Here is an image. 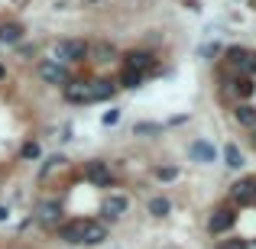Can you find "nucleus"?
<instances>
[{"mask_svg": "<svg viewBox=\"0 0 256 249\" xmlns=\"http://www.w3.org/2000/svg\"><path fill=\"white\" fill-rule=\"evenodd\" d=\"M49 58L58 62V65H65V68H72V65H84L88 62V39H56Z\"/></svg>", "mask_w": 256, "mask_h": 249, "instance_id": "f257e3e1", "label": "nucleus"}, {"mask_svg": "<svg viewBox=\"0 0 256 249\" xmlns=\"http://www.w3.org/2000/svg\"><path fill=\"white\" fill-rule=\"evenodd\" d=\"M62 214H65L62 198H42L32 207V220H36L42 230H56V227L62 224Z\"/></svg>", "mask_w": 256, "mask_h": 249, "instance_id": "f03ea898", "label": "nucleus"}, {"mask_svg": "<svg viewBox=\"0 0 256 249\" xmlns=\"http://www.w3.org/2000/svg\"><path fill=\"white\" fill-rule=\"evenodd\" d=\"M237 211H240V207H234L230 201L220 204V207H214L211 217H208V233H211V237H227V233L237 227V217H240Z\"/></svg>", "mask_w": 256, "mask_h": 249, "instance_id": "7ed1b4c3", "label": "nucleus"}, {"mask_svg": "<svg viewBox=\"0 0 256 249\" xmlns=\"http://www.w3.org/2000/svg\"><path fill=\"white\" fill-rule=\"evenodd\" d=\"M82 178L91 188H114V185H117V175L110 172V165H107L104 159H91V162H84Z\"/></svg>", "mask_w": 256, "mask_h": 249, "instance_id": "20e7f679", "label": "nucleus"}, {"mask_svg": "<svg viewBox=\"0 0 256 249\" xmlns=\"http://www.w3.org/2000/svg\"><path fill=\"white\" fill-rule=\"evenodd\" d=\"M36 78L46 81V84H52V87H65L72 81V68L52 62V58H39V62H36Z\"/></svg>", "mask_w": 256, "mask_h": 249, "instance_id": "39448f33", "label": "nucleus"}, {"mask_svg": "<svg viewBox=\"0 0 256 249\" xmlns=\"http://www.w3.org/2000/svg\"><path fill=\"white\" fill-rule=\"evenodd\" d=\"M88 227H91V217H72V220H62L56 227L58 240L68 246H84V237H88Z\"/></svg>", "mask_w": 256, "mask_h": 249, "instance_id": "423d86ee", "label": "nucleus"}, {"mask_svg": "<svg viewBox=\"0 0 256 249\" xmlns=\"http://www.w3.org/2000/svg\"><path fill=\"white\" fill-rule=\"evenodd\" d=\"M62 97H65V104H72V107H88L91 104V78L72 75V81L62 87Z\"/></svg>", "mask_w": 256, "mask_h": 249, "instance_id": "0eeeda50", "label": "nucleus"}, {"mask_svg": "<svg viewBox=\"0 0 256 249\" xmlns=\"http://www.w3.org/2000/svg\"><path fill=\"white\" fill-rule=\"evenodd\" d=\"M130 211V198H126V194H107L104 201H100V214H98V220L100 224H117L120 217H124V214Z\"/></svg>", "mask_w": 256, "mask_h": 249, "instance_id": "6e6552de", "label": "nucleus"}, {"mask_svg": "<svg viewBox=\"0 0 256 249\" xmlns=\"http://www.w3.org/2000/svg\"><path fill=\"white\" fill-rule=\"evenodd\" d=\"M120 68H133V71L150 75V71L156 68V52L152 49H126L124 55H120Z\"/></svg>", "mask_w": 256, "mask_h": 249, "instance_id": "1a4fd4ad", "label": "nucleus"}, {"mask_svg": "<svg viewBox=\"0 0 256 249\" xmlns=\"http://www.w3.org/2000/svg\"><path fill=\"white\" fill-rule=\"evenodd\" d=\"M227 201H230L234 207H253L256 204L253 175H250V178H237L234 185H227Z\"/></svg>", "mask_w": 256, "mask_h": 249, "instance_id": "9d476101", "label": "nucleus"}, {"mask_svg": "<svg viewBox=\"0 0 256 249\" xmlns=\"http://www.w3.org/2000/svg\"><path fill=\"white\" fill-rule=\"evenodd\" d=\"M117 58H120V52H117V45H114V42H107V39L88 42V62H94V65H110V62H117Z\"/></svg>", "mask_w": 256, "mask_h": 249, "instance_id": "9b49d317", "label": "nucleus"}, {"mask_svg": "<svg viewBox=\"0 0 256 249\" xmlns=\"http://www.w3.org/2000/svg\"><path fill=\"white\" fill-rule=\"evenodd\" d=\"M188 159H192L194 165H214L218 162V149H214L211 139H194L192 146H188Z\"/></svg>", "mask_w": 256, "mask_h": 249, "instance_id": "f8f14e48", "label": "nucleus"}, {"mask_svg": "<svg viewBox=\"0 0 256 249\" xmlns=\"http://www.w3.org/2000/svg\"><path fill=\"white\" fill-rule=\"evenodd\" d=\"M117 81L114 78H91V104H104V100L117 97Z\"/></svg>", "mask_w": 256, "mask_h": 249, "instance_id": "ddd939ff", "label": "nucleus"}, {"mask_svg": "<svg viewBox=\"0 0 256 249\" xmlns=\"http://www.w3.org/2000/svg\"><path fill=\"white\" fill-rule=\"evenodd\" d=\"M143 84H146V75H143V71L120 68V75H117V87H120V91H140Z\"/></svg>", "mask_w": 256, "mask_h": 249, "instance_id": "4468645a", "label": "nucleus"}, {"mask_svg": "<svg viewBox=\"0 0 256 249\" xmlns=\"http://www.w3.org/2000/svg\"><path fill=\"white\" fill-rule=\"evenodd\" d=\"M146 214L156 217V220L169 217V214H172V201L166 198V194H152V198H146Z\"/></svg>", "mask_w": 256, "mask_h": 249, "instance_id": "2eb2a0df", "label": "nucleus"}, {"mask_svg": "<svg viewBox=\"0 0 256 249\" xmlns=\"http://www.w3.org/2000/svg\"><path fill=\"white\" fill-rule=\"evenodd\" d=\"M234 120H237L244 130H250V126H256V104H250V100H244V104H237L234 107Z\"/></svg>", "mask_w": 256, "mask_h": 249, "instance_id": "dca6fc26", "label": "nucleus"}, {"mask_svg": "<svg viewBox=\"0 0 256 249\" xmlns=\"http://www.w3.org/2000/svg\"><path fill=\"white\" fill-rule=\"evenodd\" d=\"M26 29L20 23H0V45H20Z\"/></svg>", "mask_w": 256, "mask_h": 249, "instance_id": "f3484780", "label": "nucleus"}, {"mask_svg": "<svg viewBox=\"0 0 256 249\" xmlns=\"http://www.w3.org/2000/svg\"><path fill=\"white\" fill-rule=\"evenodd\" d=\"M220 156H224V165L230 168V172H240V168L246 165V159H244V152H240V146H237V143H227Z\"/></svg>", "mask_w": 256, "mask_h": 249, "instance_id": "a211bd4d", "label": "nucleus"}, {"mask_svg": "<svg viewBox=\"0 0 256 249\" xmlns=\"http://www.w3.org/2000/svg\"><path fill=\"white\" fill-rule=\"evenodd\" d=\"M166 133V123H150V120H140L136 126H133V136L140 139H159Z\"/></svg>", "mask_w": 256, "mask_h": 249, "instance_id": "6ab92c4d", "label": "nucleus"}, {"mask_svg": "<svg viewBox=\"0 0 256 249\" xmlns=\"http://www.w3.org/2000/svg\"><path fill=\"white\" fill-rule=\"evenodd\" d=\"M100 243H107V224L91 220V227H88V237H84V246H100Z\"/></svg>", "mask_w": 256, "mask_h": 249, "instance_id": "aec40b11", "label": "nucleus"}, {"mask_svg": "<svg viewBox=\"0 0 256 249\" xmlns=\"http://www.w3.org/2000/svg\"><path fill=\"white\" fill-rule=\"evenodd\" d=\"M62 165H68V159H65L62 152H56V156H49V159H46L42 165H39V175H36V181H46V178H49L52 172H56V168H62Z\"/></svg>", "mask_w": 256, "mask_h": 249, "instance_id": "412c9836", "label": "nucleus"}, {"mask_svg": "<svg viewBox=\"0 0 256 249\" xmlns=\"http://www.w3.org/2000/svg\"><path fill=\"white\" fill-rule=\"evenodd\" d=\"M152 178L166 181V185H169V181H178V168L175 165H152Z\"/></svg>", "mask_w": 256, "mask_h": 249, "instance_id": "4be33fe9", "label": "nucleus"}, {"mask_svg": "<svg viewBox=\"0 0 256 249\" xmlns=\"http://www.w3.org/2000/svg\"><path fill=\"white\" fill-rule=\"evenodd\" d=\"M220 52H224V45H220V42H204V45H198V55L204 58V62H214Z\"/></svg>", "mask_w": 256, "mask_h": 249, "instance_id": "5701e85b", "label": "nucleus"}, {"mask_svg": "<svg viewBox=\"0 0 256 249\" xmlns=\"http://www.w3.org/2000/svg\"><path fill=\"white\" fill-rule=\"evenodd\" d=\"M20 159H23V162H36V159H42V146H39V143H26L23 149H20Z\"/></svg>", "mask_w": 256, "mask_h": 249, "instance_id": "b1692460", "label": "nucleus"}, {"mask_svg": "<svg viewBox=\"0 0 256 249\" xmlns=\"http://www.w3.org/2000/svg\"><path fill=\"white\" fill-rule=\"evenodd\" d=\"M218 249H246V240L244 237H227L218 243Z\"/></svg>", "mask_w": 256, "mask_h": 249, "instance_id": "393cba45", "label": "nucleus"}, {"mask_svg": "<svg viewBox=\"0 0 256 249\" xmlns=\"http://www.w3.org/2000/svg\"><path fill=\"white\" fill-rule=\"evenodd\" d=\"M120 120H124V110H120V107H110V110L104 113V126H117Z\"/></svg>", "mask_w": 256, "mask_h": 249, "instance_id": "a878e982", "label": "nucleus"}, {"mask_svg": "<svg viewBox=\"0 0 256 249\" xmlns=\"http://www.w3.org/2000/svg\"><path fill=\"white\" fill-rule=\"evenodd\" d=\"M182 123H188L185 113H182V117H169V120H166V126H182Z\"/></svg>", "mask_w": 256, "mask_h": 249, "instance_id": "bb28decb", "label": "nucleus"}, {"mask_svg": "<svg viewBox=\"0 0 256 249\" xmlns=\"http://www.w3.org/2000/svg\"><path fill=\"white\" fill-rule=\"evenodd\" d=\"M182 3H185L192 13H198V10H201V3H198V0H182Z\"/></svg>", "mask_w": 256, "mask_h": 249, "instance_id": "cd10ccee", "label": "nucleus"}, {"mask_svg": "<svg viewBox=\"0 0 256 249\" xmlns=\"http://www.w3.org/2000/svg\"><path fill=\"white\" fill-rule=\"evenodd\" d=\"M6 217H10V207H6V204H0V224H4Z\"/></svg>", "mask_w": 256, "mask_h": 249, "instance_id": "c85d7f7f", "label": "nucleus"}, {"mask_svg": "<svg viewBox=\"0 0 256 249\" xmlns=\"http://www.w3.org/2000/svg\"><path fill=\"white\" fill-rule=\"evenodd\" d=\"M246 133H250V146L256 149V126H250V130H246Z\"/></svg>", "mask_w": 256, "mask_h": 249, "instance_id": "c756f323", "label": "nucleus"}, {"mask_svg": "<svg viewBox=\"0 0 256 249\" xmlns=\"http://www.w3.org/2000/svg\"><path fill=\"white\" fill-rule=\"evenodd\" d=\"M4 78H6V68H4V65H0V81H4Z\"/></svg>", "mask_w": 256, "mask_h": 249, "instance_id": "7c9ffc66", "label": "nucleus"}, {"mask_svg": "<svg viewBox=\"0 0 256 249\" xmlns=\"http://www.w3.org/2000/svg\"><path fill=\"white\" fill-rule=\"evenodd\" d=\"M246 249H256V240H253V243H250V240H246Z\"/></svg>", "mask_w": 256, "mask_h": 249, "instance_id": "2f4dec72", "label": "nucleus"}, {"mask_svg": "<svg viewBox=\"0 0 256 249\" xmlns=\"http://www.w3.org/2000/svg\"><path fill=\"white\" fill-rule=\"evenodd\" d=\"M253 191H256V175H253Z\"/></svg>", "mask_w": 256, "mask_h": 249, "instance_id": "473e14b6", "label": "nucleus"}, {"mask_svg": "<svg viewBox=\"0 0 256 249\" xmlns=\"http://www.w3.org/2000/svg\"><path fill=\"white\" fill-rule=\"evenodd\" d=\"M84 3H98V0H84Z\"/></svg>", "mask_w": 256, "mask_h": 249, "instance_id": "72a5a7b5", "label": "nucleus"}]
</instances>
